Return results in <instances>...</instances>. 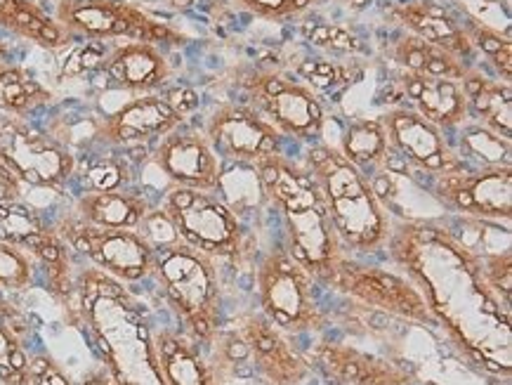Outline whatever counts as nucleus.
Listing matches in <instances>:
<instances>
[{"instance_id": "0eeeda50", "label": "nucleus", "mask_w": 512, "mask_h": 385, "mask_svg": "<svg viewBox=\"0 0 512 385\" xmlns=\"http://www.w3.org/2000/svg\"><path fill=\"white\" fill-rule=\"evenodd\" d=\"M52 227L78 258H85L116 282L137 284L152 277L156 249L140 230H107V227L85 225L71 213V208L59 215Z\"/></svg>"}, {"instance_id": "bb28decb", "label": "nucleus", "mask_w": 512, "mask_h": 385, "mask_svg": "<svg viewBox=\"0 0 512 385\" xmlns=\"http://www.w3.org/2000/svg\"><path fill=\"white\" fill-rule=\"evenodd\" d=\"M392 57H395L397 64H402L404 71H411V74L456 78V81H461L465 71L470 69V64L461 62L458 57L413 34L399 38L395 48H392Z\"/></svg>"}, {"instance_id": "c9c22d12", "label": "nucleus", "mask_w": 512, "mask_h": 385, "mask_svg": "<svg viewBox=\"0 0 512 385\" xmlns=\"http://www.w3.org/2000/svg\"><path fill=\"white\" fill-rule=\"evenodd\" d=\"M29 385H71V381L64 376V371L57 367L55 360H50V357L45 355H38V357H31Z\"/></svg>"}, {"instance_id": "4be33fe9", "label": "nucleus", "mask_w": 512, "mask_h": 385, "mask_svg": "<svg viewBox=\"0 0 512 385\" xmlns=\"http://www.w3.org/2000/svg\"><path fill=\"white\" fill-rule=\"evenodd\" d=\"M152 355L163 385H218V371L203 357L199 341L182 329H154Z\"/></svg>"}, {"instance_id": "c85d7f7f", "label": "nucleus", "mask_w": 512, "mask_h": 385, "mask_svg": "<svg viewBox=\"0 0 512 385\" xmlns=\"http://www.w3.org/2000/svg\"><path fill=\"white\" fill-rule=\"evenodd\" d=\"M458 159L470 168H496L512 166V137H503L494 130L479 126H465L458 135V145L454 147Z\"/></svg>"}, {"instance_id": "7c9ffc66", "label": "nucleus", "mask_w": 512, "mask_h": 385, "mask_svg": "<svg viewBox=\"0 0 512 385\" xmlns=\"http://www.w3.org/2000/svg\"><path fill=\"white\" fill-rule=\"evenodd\" d=\"M38 263L29 251L0 241V291H26L36 279Z\"/></svg>"}, {"instance_id": "1a4fd4ad", "label": "nucleus", "mask_w": 512, "mask_h": 385, "mask_svg": "<svg viewBox=\"0 0 512 385\" xmlns=\"http://www.w3.org/2000/svg\"><path fill=\"white\" fill-rule=\"evenodd\" d=\"M432 197L446 211L482 220V223H510L512 218V166L470 168L439 173L432 178Z\"/></svg>"}, {"instance_id": "f8f14e48", "label": "nucleus", "mask_w": 512, "mask_h": 385, "mask_svg": "<svg viewBox=\"0 0 512 385\" xmlns=\"http://www.w3.org/2000/svg\"><path fill=\"white\" fill-rule=\"evenodd\" d=\"M57 22L71 38H133L144 43L173 41L168 26L156 24L142 10L121 0H62L57 5Z\"/></svg>"}, {"instance_id": "9d476101", "label": "nucleus", "mask_w": 512, "mask_h": 385, "mask_svg": "<svg viewBox=\"0 0 512 385\" xmlns=\"http://www.w3.org/2000/svg\"><path fill=\"white\" fill-rule=\"evenodd\" d=\"M255 112L272 123L281 137L310 142L324 133V107L314 88L303 81H291L277 71H262L246 83Z\"/></svg>"}, {"instance_id": "b1692460", "label": "nucleus", "mask_w": 512, "mask_h": 385, "mask_svg": "<svg viewBox=\"0 0 512 385\" xmlns=\"http://www.w3.org/2000/svg\"><path fill=\"white\" fill-rule=\"evenodd\" d=\"M468 97L470 119L479 126L494 130L503 137H512V88L498 78L482 74V69L470 67L461 78Z\"/></svg>"}, {"instance_id": "2eb2a0df", "label": "nucleus", "mask_w": 512, "mask_h": 385, "mask_svg": "<svg viewBox=\"0 0 512 385\" xmlns=\"http://www.w3.org/2000/svg\"><path fill=\"white\" fill-rule=\"evenodd\" d=\"M246 345L248 369L265 378L269 385H300L312 374V364L295 343L291 334L281 331L262 312H248L234 326Z\"/></svg>"}, {"instance_id": "72a5a7b5", "label": "nucleus", "mask_w": 512, "mask_h": 385, "mask_svg": "<svg viewBox=\"0 0 512 385\" xmlns=\"http://www.w3.org/2000/svg\"><path fill=\"white\" fill-rule=\"evenodd\" d=\"M482 270L491 289H494L505 303H510V289H512L510 251L487 253V256H482Z\"/></svg>"}, {"instance_id": "4468645a", "label": "nucleus", "mask_w": 512, "mask_h": 385, "mask_svg": "<svg viewBox=\"0 0 512 385\" xmlns=\"http://www.w3.org/2000/svg\"><path fill=\"white\" fill-rule=\"evenodd\" d=\"M380 121L385 126L392 154L402 166H409L430 178L458 171L463 166L444 130L423 119L411 107L390 109L385 116H380Z\"/></svg>"}, {"instance_id": "6ab92c4d", "label": "nucleus", "mask_w": 512, "mask_h": 385, "mask_svg": "<svg viewBox=\"0 0 512 385\" xmlns=\"http://www.w3.org/2000/svg\"><path fill=\"white\" fill-rule=\"evenodd\" d=\"M397 86L402 90L404 100L411 102L413 112L435 123L444 133L463 128L470 121L468 97H465L463 83L456 81V78H439L404 71L397 78Z\"/></svg>"}, {"instance_id": "412c9836", "label": "nucleus", "mask_w": 512, "mask_h": 385, "mask_svg": "<svg viewBox=\"0 0 512 385\" xmlns=\"http://www.w3.org/2000/svg\"><path fill=\"white\" fill-rule=\"evenodd\" d=\"M392 17L404 26L406 34L423 38V41L437 45V48L446 50L449 55L472 67L470 60L475 55V48H472L468 26L446 5L430 3V0L397 5V8H392Z\"/></svg>"}, {"instance_id": "2f4dec72", "label": "nucleus", "mask_w": 512, "mask_h": 385, "mask_svg": "<svg viewBox=\"0 0 512 385\" xmlns=\"http://www.w3.org/2000/svg\"><path fill=\"white\" fill-rule=\"evenodd\" d=\"M85 189H118L133 185V171L123 156H97L83 173Z\"/></svg>"}, {"instance_id": "a878e982", "label": "nucleus", "mask_w": 512, "mask_h": 385, "mask_svg": "<svg viewBox=\"0 0 512 385\" xmlns=\"http://www.w3.org/2000/svg\"><path fill=\"white\" fill-rule=\"evenodd\" d=\"M31 326L17 305L0 312V383L29 385L31 357L26 352V338Z\"/></svg>"}, {"instance_id": "9b49d317", "label": "nucleus", "mask_w": 512, "mask_h": 385, "mask_svg": "<svg viewBox=\"0 0 512 385\" xmlns=\"http://www.w3.org/2000/svg\"><path fill=\"white\" fill-rule=\"evenodd\" d=\"M331 289L345 293L364 308L383 312V315L411 319V322L418 324H437L423 293L402 272H387L380 270V267L359 265L347 256L338 277L333 279Z\"/></svg>"}, {"instance_id": "aec40b11", "label": "nucleus", "mask_w": 512, "mask_h": 385, "mask_svg": "<svg viewBox=\"0 0 512 385\" xmlns=\"http://www.w3.org/2000/svg\"><path fill=\"white\" fill-rule=\"evenodd\" d=\"M154 211L152 199L140 187L83 189L71 204V213L85 225L107 230H140L147 215Z\"/></svg>"}, {"instance_id": "f704fd0d", "label": "nucleus", "mask_w": 512, "mask_h": 385, "mask_svg": "<svg viewBox=\"0 0 512 385\" xmlns=\"http://www.w3.org/2000/svg\"><path fill=\"white\" fill-rule=\"evenodd\" d=\"M310 41L314 45H319V48H333L340 52H354L361 48L359 38L350 34L345 26H338V24L314 26V29H310Z\"/></svg>"}, {"instance_id": "473e14b6", "label": "nucleus", "mask_w": 512, "mask_h": 385, "mask_svg": "<svg viewBox=\"0 0 512 385\" xmlns=\"http://www.w3.org/2000/svg\"><path fill=\"white\" fill-rule=\"evenodd\" d=\"M241 8L262 19H288L298 17L300 12L310 10L319 0H236Z\"/></svg>"}, {"instance_id": "c756f323", "label": "nucleus", "mask_w": 512, "mask_h": 385, "mask_svg": "<svg viewBox=\"0 0 512 385\" xmlns=\"http://www.w3.org/2000/svg\"><path fill=\"white\" fill-rule=\"evenodd\" d=\"M48 93L36 83L34 78L26 76L24 69L12 67V64H0V109L8 114L24 116L48 102Z\"/></svg>"}, {"instance_id": "6e6552de", "label": "nucleus", "mask_w": 512, "mask_h": 385, "mask_svg": "<svg viewBox=\"0 0 512 385\" xmlns=\"http://www.w3.org/2000/svg\"><path fill=\"white\" fill-rule=\"evenodd\" d=\"M0 163L26 187L64 192L78 173V156L52 133L19 119L0 121Z\"/></svg>"}, {"instance_id": "58836bf2", "label": "nucleus", "mask_w": 512, "mask_h": 385, "mask_svg": "<svg viewBox=\"0 0 512 385\" xmlns=\"http://www.w3.org/2000/svg\"><path fill=\"white\" fill-rule=\"evenodd\" d=\"M78 385H121V383H118L114 371H111L107 364H97L95 369H90L88 374L81 378V383Z\"/></svg>"}, {"instance_id": "4c0bfd02", "label": "nucleus", "mask_w": 512, "mask_h": 385, "mask_svg": "<svg viewBox=\"0 0 512 385\" xmlns=\"http://www.w3.org/2000/svg\"><path fill=\"white\" fill-rule=\"evenodd\" d=\"M166 100H168L170 107H173L180 116H185V119L189 114H194L196 107H199V95H196L194 90H189V88L170 90Z\"/></svg>"}, {"instance_id": "39448f33", "label": "nucleus", "mask_w": 512, "mask_h": 385, "mask_svg": "<svg viewBox=\"0 0 512 385\" xmlns=\"http://www.w3.org/2000/svg\"><path fill=\"white\" fill-rule=\"evenodd\" d=\"M177 239L215 260H239L251 249V232L220 192L170 185L156 206Z\"/></svg>"}, {"instance_id": "393cba45", "label": "nucleus", "mask_w": 512, "mask_h": 385, "mask_svg": "<svg viewBox=\"0 0 512 385\" xmlns=\"http://www.w3.org/2000/svg\"><path fill=\"white\" fill-rule=\"evenodd\" d=\"M338 152L369 180H380L390 173L392 149L380 116L378 119L352 121L345 128Z\"/></svg>"}, {"instance_id": "f03ea898", "label": "nucleus", "mask_w": 512, "mask_h": 385, "mask_svg": "<svg viewBox=\"0 0 512 385\" xmlns=\"http://www.w3.org/2000/svg\"><path fill=\"white\" fill-rule=\"evenodd\" d=\"M255 168L260 192L281 215L288 237V251L326 289H331L340 267L350 253L345 251L324 194L303 163L284 154L267 156Z\"/></svg>"}, {"instance_id": "20e7f679", "label": "nucleus", "mask_w": 512, "mask_h": 385, "mask_svg": "<svg viewBox=\"0 0 512 385\" xmlns=\"http://www.w3.org/2000/svg\"><path fill=\"white\" fill-rule=\"evenodd\" d=\"M218 263L220 260L180 239L156 249L152 277L180 319L182 331L199 343H210L220 331L222 284Z\"/></svg>"}, {"instance_id": "e433bc0d", "label": "nucleus", "mask_w": 512, "mask_h": 385, "mask_svg": "<svg viewBox=\"0 0 512 385\" xmlns=\"http://www.w3.org/2000/svg\"><path fill=\"white\" fill-rule=\"evenodd\" d=\"M298 71L305 76V81H310V83H307V86H310V88L326 90V88L336 86V83L340 81V69L333 67L331 62H317V60L312 62V60H307V62L300 64Z\"/></svg>"}, {"instance_id": "ea45409f", "label": "nucleus", "mask_w": 512, "mask_h": 385, "mask_svg": "<svg viewBox=\"0 0 512 385\" xmlns=\"http://www.w3.org/2000/svg\"><path fill=\"white\" fill-rule=\"evenodd\" d=\"M8 308H12V303H10V300H5L3 296H0V312H5Z\"/></svg>"}, {"instance_id": "ddd939ff", "label": "nucleus", "mask_w": 512, "mask_h": 385, "mask_svg": "<svg viewBox=\"0 0 512 385\" xmlns=\"http://www.w3.org/2000/svg\"><path fill=\"white\" fill-rule=\"evenodd\" d=\"M222 163L258 166L267 156L281 154L284 137L277 128L248 104H220L203 130Z\"/></svg>"}, {"instance_id": "a211bd4d", "label": "nucleus", "mask_w": 512, "mask_h": 385, "mask_svg": "<svg viewBox=\"0 0 512 385\" xmlns=\"http://www.w3.org/2000/svg\"><path fill=\"white\" fill-rule=\"evenodd\" d=\"M307 360L312 369L324 371L338 385H413L416 381L413 371L343 343H319Z\"/></svg>"}, {"instance_id": "f257e3e1", "label": "nucleus", "mask_w": 512, "mask_h": 385, "mask_svg": "<svg viewBox=\"0 0 512 385\" xmlns=\"http://www.w3.org/2000/svg\"><path fill=\"white\" fill-rule=\"evenodd\" d=\"M385 249L458 348L479 367L501 371V343L510 348V303L489 286L482 256L437 220L392 218Z\"/></svg>"}, {"instance_id": "f3484780", "label": "nucleus", "mask_w": 512, "mask_h": 385, "mask_svg": "<svg viewBox=\"0 0 512 385\" xmlns=\"http://www.w3.org/2000/svg\"><path fill=\"white\" fill-rule=\"evenodd\" d=\"M185 121V116L177 114L166 97L142 95L123 104L100 123V140L104 145L121 149L149 147Z\"/></svg>"}, {"instance_id": "7ed1b4c3", "label": "nucleus", "mask_w": 512, "mask_h": 385, "mask_svg": "<svg viewBox=\"0 0 512 385\" xmlns=\"http://www.w3.org/2000/svg\"><path fill=\"white\" fill-rule=\"evenodd\" d=\"M303 166L324 194L345 251L378 253L385 249L392 230V215L373 180L354 168L336 147L328 145L307 149Z\"/></svg>"}, {"instance_id": "5701e85b", "label": "nucleus", "mask_w": 512, "mask_h": 385, "mask_svg": "<svg viewBox=\"0 0 512 385\" xmlns=\"http://www.w3.org/2000/svg\"><path fill=\"white\" fill-rule=\"evenodd\" d=\"M102 71L116 88L142 95L163 88L173 76L168 57L154 43L144 41L118 45L104 57Z\"/></svg>"}, {"instance_id": "cd10ccee", "label": "nucleus", "mask_w": 512, "mask_h": 385, "mask_svg": "<svg viewBox=\"0 0 512 385\" xmlns=\"http://www.w3.org/2000/svg\"><path fill=\"white\" fill-rule=\"evenodd\" d=\"M55 234V227L29 201H0V241H8L31 256Z\"/></svg>"}, {"instance_id": "dca6fc26", "label": "nucleus", "mask_w": 512, "mask_h": 385, "mask_svg": "<svg viewBox=\"0 0 512 385\" xmlns=\"http://www.w3.org/2000/svg\"><path fill=\"white\" fill-rule=\"evenodd\" d=\"M152 161L175 187L220 192L225 163L213 152L201 130L182 123L163 135L152 149Z\"/></svg>"}, {"instance_id": "423d86ee", "label": "nucleus", "mask_w": 512, "mask_h": 385, "mask_svg": "<svg viewBox=\"0 0 512 385\" xmlns=\"http://www.w3.org/2000/svg\"><path fill=\"white\" fill-rule=\"evenodd\" d=\"M317 284L288 249L267 251L255 270L260 312L291 336L314 334L326 326Z\"/></svg>"}]
</instances>
